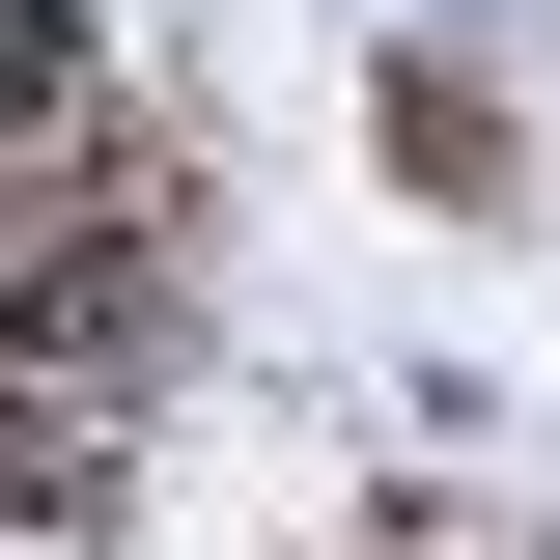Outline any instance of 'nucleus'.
<instances>
[{"instance_id": "obj_1", "label": "nucleus", "mask_w": 560, "mask_h": 560, "mask_svg": "<svg viewBox=\"0 0 560 560\" xmlns=\"http://www.w3.org/2000/svg\"><path fill=\"white\" fill-rule=\"evenodd\" d=\"M28 113H57V0H0V140H28Z\"/></svg>"}]
</instances>
